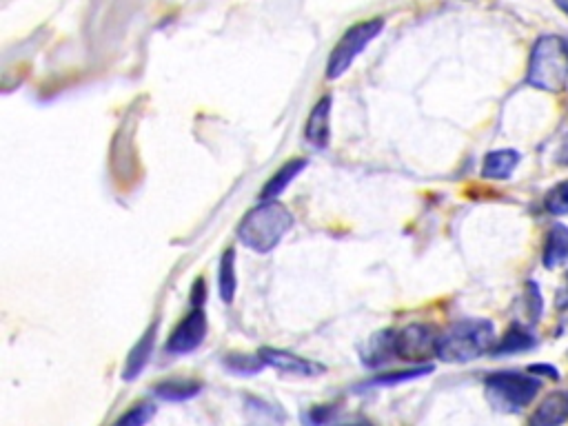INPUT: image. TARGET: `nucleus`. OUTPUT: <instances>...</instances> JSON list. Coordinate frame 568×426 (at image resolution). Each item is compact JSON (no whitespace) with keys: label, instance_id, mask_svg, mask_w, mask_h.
Returning <instances> with one entry per match:
<instances>
[{"label":"nucleus","instance_id":"obj_31","mask_svg":"<svg viewBox=\"0 0 568 426\" xmlns=\"http://www.w3.org/2000/svg\"><path fill=\"white\" fill-rule=\"evenodd\" d=\"M347 426H373L369 422H355V424H347Z\"/></svg>","mask_w":568,"mask_h":426},{"label":"nucleus","instance_id":"obj_23","mask_svg":"<svg viewBox=\"0 0 568 426\" xmlns=\"http://www.w3.org/2000/svg\"><path fill=\"white\" fill-rule=\"evenodd\" d=\"M544 207L553 216H566L568 213V180L555 185L544 198Z\"/></svg>","mask_w":568,"mask_h":426},{"label":"nucleus","instance_id":"obj_9","mask_svg":"<svg viewBox=\"0 0 568 426\" xmlns=\"http://www.w3.org/2000/svg\"><path fill=\"white\" fill-rule=\"evenodd\" d=\"M331 107H333V98L322 96L316 107L311 109L307 125H304V140L318 151L327 149L331 142Z\"/></svg>","mask_w":568,"mask_h":426},{"label":"nucleus","instance_id":"obj_2","mask_svg":"<svg viewBox=\"0 0 568 426\" xmlns=\"http://www.w3.org/2000/svg\"><path fill=\"white\" fill-rule=\"evenodd\" d=\"M495 327L489 320H460L440 336L438 358L442 362L462 364L482 358L495 349Z\"/></svg>","mask_w":568,"mask_h":426},{"label":"nucleus","instance_id":"obj_32","mask_svg":"<svg viewBox=\"0 0 568 426\" xmlns=\"http://www.w3.org/2000/svg\"><path fill=\"white\" fill-rule=\"evenodd\" d=\"M564 45H566V54H568V38H564Z\"/></svg>","mask_w":568,"mask_h":426},{"label":"nucleus","instance_id":"obj_15","mask_svg":"<svg viewBox=\"0 0 568 426\" xmlns=\"http://www.w3.org/2000/svg\"><path fill=\"white\" fill-rule=\"evenodd\" d=\"M200 389H202V382H198V380L171 378V380L156 384L154 393L165 402H187L191 398H196Z\"/></svg>","mask_w":568,"mask_h":426},{"label":"nucleus","instance_id":"obj_7","mask_svg":"<svg viewBox=\"0 0 568 426\" xmlns=\"http://www.w3.org/2000/svg\"><path fill=\"white\" fill-rule=\"evenodd\" d=\"M207 316L200 307H194V311L182 320L178 327L171 331V336L165 344V351L171 355H187L191 351H196L202 342L207 338Z\"/></svg>","mask_w":568,"mask_h":426},{"label":"nucleus","instance_id":"obj_27","mask_svg":"<svg viewBox=\"0 0 568 426\" xmlns=\"http://www.w3.org/2000/svg\"><path fill=\"white\" fill-rule=\"evenodd\" d=\"M555 162H557V165H562V167H568V134L562 138L560 147H557Z\"/></svg>","mask_w":568,"mask_h":426},{"label":"nucleus","instance_id":"obj_13","mask_svg":"<svg viewBox=\"0 0 568 426\" xmlns=\"http://www.w3.org/2000/svg\"><path fill=\"white\" fill-rule=\"evenodd\" d=\"M307 169V160L304 158H293V160H289L287 165H282L276 174H273L271 178H269V182L265 187H262V191H260V198H262V202H267V200H276L284 189H287L293 180H296L302 171Z\"/></svg>","mask_w":568,"mask_h":426},{"label":"nucleus","instance_id":"obj_3","mask_svg":"<svg viewBox=\"0 0 568 426\" xmlns=\"http://www.w3.org/2000/svg\"><path fill=\"white\" fill-rule=\"evenodd\" d=\"M526 83L535 89L560 94L568 85V54L564 38L542 36L533 45Z\"/></svg>","mask_w":568,"mask_h":426},{"label":"nucleus","instance_id":"obj_6","mask_svg":"<svg viewBox=\"0 0 568 426\" xmlns=\"http://www.w3.org/2000/svg\"><path fill=\"white\" fill-rule=\"evenodd\" d=\"M442 333L435 331L431 324H409L393 333V351L400 360L411 364H426L433 355H438Z\"/></svg>","mask_w":568,"mask_h":426},{"label":"nucleus","instance_id":"obj_18","mask_svg":"<svg viewBox=\"0 0 568 426\" xmlns=\"http://www.w3.org/2000/svg\"><path fill=\"white\" fill-rule=\"evenodd\" d=\"M533 347H535V338L524 327H520V324H515V327L506 331L504 338L495 344L493 353L495 355H511V353L529 351Z\"/></svg>","mask_w":568,"mask_h":426},{"label":"nucleus","instance_id":"obj_10","mask_svg":"<svg viewBox=\"0 0 568 426\" xmlns=\"http://www.w3.org/2000/svg\"><path fill=\"white\" fill-rule=\"evenodd\" d=\"M156 338H158V324L154 322V324H149V329L142 333L140 340L134 344V349L129 351L125 369H123V380L134 382L138 375L145 371V367L151 360V355H154Z\"/></svg>","mask_w":568,"mask_h":426},{"label":"nucleus","instance_id":"obj_12","mask_svg":"<svg viewBox=\"0 0 568 426\" xmlns=\"http://www.w3.org/2000/svg\"><path fill=\"white\" fill-rule=\"evenodd\" d=\"M245 411H247L249 426H284L287 424V413H284L278 404L256 398V395H249V398H245Z\"/></svg>","mask_w":568,"mask_h":426},{"label":"nucleus","instance_id":"obj_8","mask_svg":"<svg viewBox=\"0 0 568 426\" xmlns=\"http://www.w3.org/2000/svg\"><path fill=\"white\" fill-rule=\"evenodd\" d=\"M265 360L267 367L278 369L282 373H291V375H304V378H316V375H322L324 369L322 364L302 358V355H296L291 351H282V349H273V347H265L258 351Z\"/></svg>","mask_w":568,"mask_h":426},{"label":"nucleus","instance_id":"obj_30","mask_svg":"<svg viewBox=\"0 0 568 426\" xmlns=\"http://www.w3.org/2000/svg\"><path fill=\"white\" fill-rule=\"evenodd\" d=\"M555 5L562 9V12L568 16V0H555Z\"/></svg>","mask_w":568,"mask_h":426},{"label":"nucleus","instance_id":"obj_17","mask_svg":"<svg viewBox=\"0 0 568 426\" xmlns=\"http://www.w3.org/2000/svg\"><path fill=\"white\" fill-rule=\"evenodd\" d=\"M238 278H236V251L227 249L220 258V271H218V291L222 302L231 304L236 298Z\"/></svg>","mask_w":568,"mask_h":426},{"label":"nucleus","instance_id":"obj_11","mask_svg":"<svg viewBox=\"0 0 568 426\" xmlns=\"http://www.w3.org/2000/svg\"><path fill=\"white\" fill-rule=\"evenodd\" d=\"M568 422V391L546 395L531 415L529 426H562Z\"/></svg>","mask_w":568,"mask_h":426},{"label":"nucleus","instance_id":"obj_16","mask_svg":"<svg viewBox=\"0 0 568 426\" xmlns=\"http://www.w3.org/2000/svg\"><path fill=\"white\" fill-rule=\"evenodd\" d=\"M568 262V227L555 225L546 236L544 245V267L557 269Z\"/></svg>","mask_w":568,"mask_h":426},{"label":"nucleus","instance_id":"obj_26","mask_svg":"<svg viewBox=\"0 0 568 426\" xmlns=\"http://www.w3.org/2000/svg\"><path fill=\"white\" fill-rule=\"evenodd\" d=\"M555 304H557V309H560V311L568 309V271L564 273V284L560 287V291H557Z\"/></svg>","mask_w":568,"mask_h":426},{"label":"nucleus","instance_id":"obj_21","mask_svg":"<svg viewBox=\"0 0 568 426\" xmlns=\"http://www.w3.org/2000/svg\"><path fill=\"white\" fill-rule=\"evenodd\" d=\"M431 371H433V364H415L413 369L382 373V375H378V378H373L369 384H375V387H391V384L418 380V378H422V375H429Z\"/></svg>","mask_w":568,"mask_h":426},{"label":"nucleus","instance_id":"obj_1","mask_svg":"<svg viewBox=\"0 0 568 426\" xmlns=\"http://www.w3.org/2000/svg\"><path fill=\"white\" fill-rule=\"evenodd\" d=\"M293 229L291 211L276 200H267L253 207L238 225V238L245 247L256 253H269L276 249L282 238Z\"/></svg>","mask_w":568,"mask_h":426},{"label":"nucleus","instance_id":"obj_24","mask_svg":"<svg viewBox=\"0 0 568 426\" xmlns=\"http://www.w3.org/2000/svg\"><path fill=\"white\" fill-rule=\"evenodd\" d=\"M542 309H544V300H542V293L537 289L535 282H526V289H524V313L526 318H529L531 324H535L542 316Z\"/></svg>","mask_w":568,"mask_h":426},{"label":"nucleus","instance_id":"obj_20","mask_svg":"<svg viewBox=\"0 0 568 426\" xmlns=\"http://www.w3.org/2000/svg\"><path fill=\"white\" fill-rule=\"evenodd\" d=\"M222 364H225V367L236 375H256L267 367L260 353H256V355H253V353H229V355H225Z\"/></svg>","mask_w":568,"mask_h":426},{"label":"nucleus","instance_id":"obj_14","mask_svg":"<svg viewBox=\"0 0 568 426\" xmlns=\"http://www.w3.org/2000/svg\"><path fill=\"white\" fill-rule=\"evenodd\" d=\"M520 165V154L513 149H497L486 154L482 165V176L486 180H506L511 178L515 167Z\"/></svg>","mask_w":568,"mask_h":426},{"label":"nucleus","instance_id":"obj_28","mask_svg":"<svg viewBox=\"0 0 568 426\" xmlns=\"http://www.w3.org/2000/svg\"><path fill=\"white\" fill-rule=\"evenodd\" d=\"M202 300H205V280H198L194 291H191V302H194V307H202Z\"/></svg>","mask_w":568,"mask_h":426},{"label":"nucleus","instance_id":"obj_29","mask_svg":"<svg viewBox=\"0 0 568 426\" xmlns=\"http://www.w3.org/2000/svg\"><path fill=\"white\" fill-rule=\"evenodd\" d=\"M529 371H540L542 375H549V378H553V380L560 378V375H557V371L553 367H549V364H535V367H531Z\"/></svg>","mask_w":568,"mask_h":426},{"label":"nucleus","instance_id":"obj_25","mask_svg":"<svg viewBox=\"0 0 568 426\" xmlns=\"http://www.w3.org/2000/svg\"><path fill=\"white\" fill-rule=\"evenodd\" d=\"M331 415H333V407H313L309 409L307 415H304V422H307L309 426H324V424H329Z\"/></svg>","mask_w":568,"mask_h":426},{"label":"nucleus","instance_id":"obj_19","mask_svg":"<svg viewBox=\"0 0 568 426\" xmlns=\"http://www.w3.org/2000/svg\"><path fill=\"white\" fill-rule=\"evenodd\" d=\"M393 333L395 331H382V333H375V336L371 338L369 351H364V362H367L369 367H378V364L387 362L391 355H395Z\"/></svg>","mask_w":568,"mask_h":426},{"label":"nucleus","instance_id":"obj_4","mask_svg":"<svg viewBox=\"0 0 568 426\" xmlns=\"http://www.w3.org/2000/svg\"><path fill=\"white\" fill-rule=\"evenodd\" d=\"M484 389L486 398L497 411L517 413L535 400V395L542 389V382L529 373L500 371L486 378Z\"/></svg>","mask_w":568,"mask_h":426},{"label":"nucleus","instance_id":"obj_5","mask_svg":"<svg viewBox=\"0 0 568 426\" xmlns=\"http://www.w3.org/2000/svg\"><path fill=\"white\" fill-rule=\"evenodd\" d=\"M384 25H387L384 23V18H369V20H362V23L358 25L349 27L338 40V45L331 49L329 60H327V78L338 80L347 74L351 65L355 63V58H358L364 49H367L373 40L382 34Z\"/></svg>","mask_w":568,"mask_h":426},{"label":"nucleus","instance_id":"obj_22","mask_svg":"<svg viewBox=\"0 0 568 426\" xmlns=\"http://www.w3.org/2000/svg\"><path fill=\"white\" fill-rule=\"evenodd\" d=\"M156 415V407L149 402H138L131 407L127 413L120 415V418L111 426H147Z\"/></svg>","mask_w":568,"mask_h":426}]
</instances>
